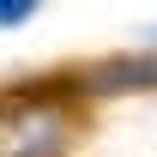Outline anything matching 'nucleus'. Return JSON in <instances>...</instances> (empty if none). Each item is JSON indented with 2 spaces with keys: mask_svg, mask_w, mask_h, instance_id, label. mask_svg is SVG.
Here are the masks:
<instances>
[{
  "mask_svg": "<svg viewBox=\"0 0 157 157\" xmlns=\"http://www.w3.org/2000/svg\"><path fill=\"white\" fill-rule=\"evenodd\" d=\"M151 42H157V30H151Z\"/></svg>",
  "mask_w": 157,
  "mask_h": 157,
  "instance_id": "nucleus-4",
  "label": "nucleus"
},
{
  "mask_svg": "<svg viewBox=\"0 0 157 157\" xmlns=\"http://www.w3.org/2000/svg\"><path fill=\"white\" fill-rule=\"evenodd\" d=\"M97 91H133V85H157V55L151 60H109L97 78H91Z\"/></svg>",
  "mask_w": 157,
  "mask_h": 157,
  "instance_id": "nucleus-2",
  "label": "nucleus"
},
{
  "mask_svg": "<svg viewBox=\"0 0 157 157\" xmlns=\"http://www.w3.org/2000/svg\"><path fill=\"white\" fill-rule=\"evenodd\" d=\"M42 12V0H0V30H18Z\"/></svg>",
  "mask_w": 157,
  "mask_h": 157,
  "instance_id": "nucleus-3",
  "label": "nucleus"
},
{
  "mask_svg": "<svg viewBox=\"0 0 157 157\" xmlns=\"http://www.w3.org/2000/svg\"><path fill=\"white\" fill-rule=\"evenodd\" d=\"M60 151H67V115L55 103L0 109V157H60Z\"/></svg>",
  "mask_w": 157,
  "mask_h": 157,
  "instance_id": "nucleus-1",
  "label": "nucleus"
}]
</instances>
